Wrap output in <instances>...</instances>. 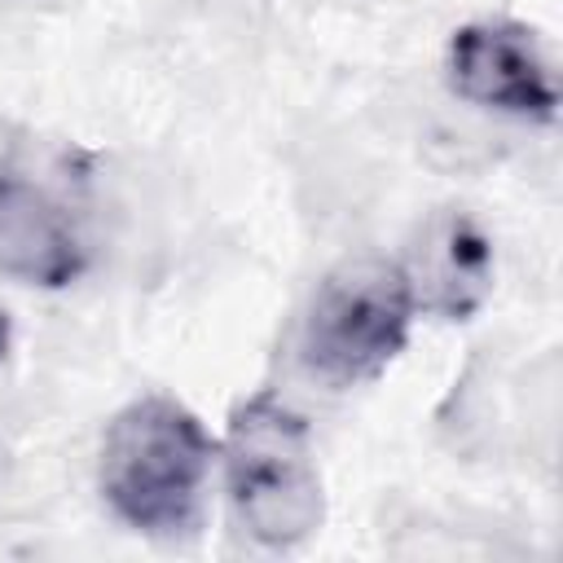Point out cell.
Instances as JSON below:
<instances>
[{
  "instance_id": "obj_1",
  "label": "cell",
  "mask_w": 563,
  "mask_h": 563,
  "mask_svg": "<svg viewBox=\"0 0 563 563\" xmlns=\"http://www.w3.org/2000/svg\"><path fill=\"white\" fill-rule=\"evenodd\" d=\"M216 449L194 409L172 396H141L106 427L97 457L101 497L128 528L172 537L189 528Z\"/></svg>"
},
{
  "instance_id": "obj_2",
  "label": "cell",
  "mask_w": 563,
  "mask_h": 563,
  "mask_svg": "<svg viewBox=\"0 0 563 563\" xmlns=\"http://www.w3.org/2000/svg\"><path fill=\"white\" fill-rule=\"evenodd\" d=\"M224 484L242 528L273 545L290 550L308 541L325 519V484L317 466V444L308 422L277 396L260 391L229 413L220 440Z\"/></svg>"
},
{
  "instance_id": "obj_3",
  "label": "cell",
  "mask_w": 563,
  "mask_h": 563,
  "mask_svg": "<svg viewBox=\"0 0 563 563\" xmlns=\"http://www.w3.org/2000/svg\"><path fill=\"white\" fill-rule=\"evenodd\" d=\"M413 290L400 260L356 255L334 264L303 312L299 361L330 387H356L378 378L409 343Z\"/></svg>"
},
{
  "instance_id": "obj_4",
  "label": "cell",
  "mask_w": 563,
  "mask_h": 563,
  "mask_svg": "<svg viewBox=\"0 0 563 563\" xmlns=\"http://www.w3.org/2000/svg\"><path fill=\"white\" fill-rule=\"evenodd\" d=\"M449 84L457 88V97L515 119L545 123L559 110V79L550 57L528 26L506 18H484L453 31Z\"/></svg>"
},
{
  "instance_id": "obj_5",
  "label": "cell",
  "mask_w": 563,
  "mask_h": 563,
  "mask_svg": "<svg viewBox=\"0 0 563 563\" xmlns=\"http://www.w3.org/2000/svg\"><path fill=\"white\" fill-rule=\"evenodd\" d=\"M88 268V238L75 207L40 176L0 167V273L57 290Z\"/></svg>"
},
{
  "instance_id": "obj_6",
  "label": "cell",
  "mask_w": 563,
  "mask_h": 563,
  "mask_svg": "<svg viewBox=\"0 0 563 563\" xmlns=\"http://www.w3.org/2000/svg\"><path fill=\"white\" fill-rule=\"evenodd\" d=\"M400 268L409 277L418 312L466 321L471 312H479V303L493 290V242L475 216L444 207L422 224Z\"/></svg>"
}]
</instances>
